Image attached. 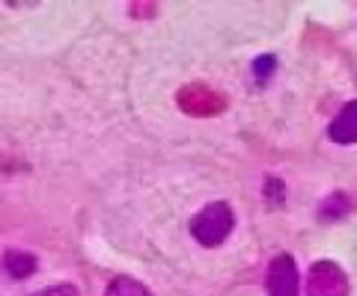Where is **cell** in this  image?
<instances>
[{"instance_id": "7", "label": "cell", "mask_w": 357, "mask_h": 296, "mask_svg": "<svg viewBox=\"0 0 357 296\" xmlns=\"http://www.w3.org/2000/svg\"><path fill=\"white\" fill-rule=\"evenodd\" d=\"M104 296H152V294L141 281H137L132 277H126V274H119V277H115L109 283Z\"/></svg>"}, {"instance_id": "6", "label": "cell", "mask_w": 357, "mask_h": 296, "mask_svg": "<svg viewBox=\"0 0 357 296\" xmlns=\"http://www.w3.org/2000/svg\"><path fill=\"white\" fill-rule=\"evenodd\" d=\"M5 270L11 279H29L31 274H35L37 270V258L29 251H7L3 258Z\"/></svg>"}, {"instance_id": "8", "label": "cell", "mask_w": 357, "mask_h": 296, "mask_svg": "<svg viewBox=\"0 0 357 296\" xmlns=\"http://www.w3.org/2000/svg\"><path fill=\"white\" fill-rule=\"evenodd\" d=\"M347 210H349L347 197H344L342 193H335V195H331L329 199L323 201V205H321V215H323L325 219H338V217H342V215L347 212Z\"/></svg>"}, {"instance_id": "10", "label": "cell", "mask_w": 357, "mask_h": 296, "mask_svg": "<svg viewBox=\"0 0 357 296\" xmlns=\"http://www.w3.org/2000/svg\"><path fill=\"white\" fill-rule=\"evenodd\" d=\"M33 296H78V290L72 283H59V286H50L46 290H39Z\"/></svg>"}, {"instance_id": "1", "label": "cell", "mask_w": 357, "mask_h": 296, "mask_svg": "<svg viewBox=\"0 0 357 296\" xmlns=\"http://www.w3.org/2000/svg\"><path fill=\"white\" fill-rule=\"evenodd\" d=\"M234 229V212L225 201H213L191 219V234L202 247H219Z\"/></svg>"}, {"instance_id": "5", "label": "cell", "mask_w": 357, "mask_h": 296, "mask_svg": "<svg viewBox=\"0 0 357 296\" xmlns=\"http://www.w3.org/2000/svg\"><path fill=\"white\" fill-rule=\"evenodd\" d=\"M329 139L338 145L357 143V100L347 102L342 111L329 123Z\"/></svg>"}, {"instance_id": "2", "label": "cell", "mask_w": 357, "mask_h": 296, "mask_svg": "<svg viewBox=\"0 0 357 296\" xmlns=\"http://www.w3.org/2000/svg\"><path fill=\"white\" fill-rule=\"evenodd\" d=\"M305 292L307 296H349V279L338 264L323 260L310 268Z\"/></svg>"}, {"instance_id": "9", "label": "cell", "mask_w": 357, "mask_h": 296, "mask_svg": "<svg viewBox=\"0 0 357 296\" xmlns=\"http://www.w3.org/2000/svg\"><path fill=\"white\" fill-rule=\"evenodd\" d=\"M273 72H275V56L264 54V56H260V59L254 61V74H256L260 80L268 78Z\"/></svg>"}, {"instance_id": "4", "label": "cell", "mask_w": 357, "mask_h": 296, "mask_svg": "<svg viewBox=\"0 0 357 296\" xmlns=\"http://www.w3.org/2000/svg\"><path fill=\"white\" fill-rule=\"evenodd\" d=\"M178 102L180 109L191 115H213L223 111L225 107L223 98L204 87V84H188V87H184L178 95Z\"/></svg>"}, {"instance_id": "3", "label": "cell", "mask_w": 357, "mask_h": 296, "mask_svg": "<svg viewBox=\"0 0 357 296\" xmlns=\"http://www.w3.org/2000/svg\"><path fill=\"white\" fill-rule=\"evenodd\" d=\"M266 292L268 296H299V268L290 253H280L271 260Z\"/></svg>"}]
</instances>
